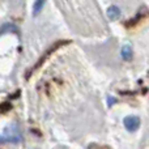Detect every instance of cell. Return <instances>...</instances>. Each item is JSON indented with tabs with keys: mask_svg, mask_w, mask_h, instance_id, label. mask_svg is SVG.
<instances>
[{
	"mask_svg": "<svg viewBox=\"0 0 149 149\" xmlns=\"http://www.w3.org/2000/svg\"><path fill=\"white\" fill-rule=\"evenodd\" d=\"M123 124H124V127H126L127 131L135 132L140 128V118L136 116V115H128V116L124 118Z\"/></svg>",
	"mask_w": 149,
	"mask_h": 149,
	"instance_id": "3",
	"label": "cell"
},
{
	"mask_svg": "<svg viewBox=\"0 0 149 149\" xmlns=\"http://www.w3.org/2000/svg\"><path fill=\"white\" fill-rule=\"evenodd\" d=\"M107 17L110 20H116V18L120 17V9H119L116 5H111L107 9Z\"/></svg>",
	"mask_w": 149,
	"mask_h": 149,
	"instance_id": "4",
	"label": "cell"
},
{
	"mask_svg": "<svg viewBox=\"0 0 149 149\" xmlns=\"http://www.w3.org/2000/svg\"><path fill=\"white\" fill-rule=\"evenodd\" d=\"M120 54H122V58H123L124 60H131V58H132V50H131V47L130 46H123L122 47V51H120Z\"/></svg>",
	"mask_w": 149,
	"mask_h": 149,
	"instance_id": "6",
	"label": "cell"
},
{
	"mask_svg": "<svg viewBox=\"0 0 149 149\" xmlns=\"http://www.w3.org/2000/svg\"><path fill=\"white\" fill-rule=\"evenodd\" d=\"M45 3H46V0H36V1H34V5H33V16H38L39 15V12L42 10Z\"/></svg>",
	"mask_w": 149,
	"mask_h": 149,
	"instance_id": "5",
	"label": "cell"
},
{
	"mask_svg": "<svg viewBox=\"0 0 149 149\" xmlns=\"http://www.w3.org/2000/svg\"><path fill=\"white\" fill-rule=\"evenodd\" d=\"M68 43H70V41H58L56 43H54L51 47H50L49 50H47L46 52H45L43 55H42V58L38 60V63H37V64L34 65V67H33V70H31V71H37V70H38V68L41 67V65L45 63V60H47V58H49L50 55L52 54V52H54V51H56L58 49H60V47H62V46H64V45H68Z\"/></svg>",
	"mask_w": 149,
	"mask_h": 149,
	"instance_id": "2",
	"label": "cell"
},
{
	"mask_svg": "<svg viewBox=\"0 0 149 149\" xmlns=\"http://www.w3.org/2000/svg\"><path fill=\"white\" fill-rule=\"evenodd\" d=\"M149 15L148 9L145 7H141L139 10H137V13L132 18H130L128 21H126L124 22V26H126L127 29H132V28H136L137 25H140V24L143 22V21L147 18V16Z\"/></svg>",
	"mask_w": 149,
	"mask_h": 149,
	"instance_id": "1",
	"label": "cell"
}]
</instances>
